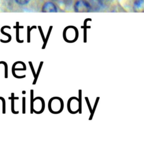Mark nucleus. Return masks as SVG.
<instances>
[{
  "label": "nucleus",
  "instance_id": "0eeeda50",
  "mask_svg": "<svg viewBox=\"0 0 144 161\" xmlns=\"http://www.w3.org/2000/svg\"><path fill=\"white\" fill-rule=\"evenodd\" d=\"M100 98L99 97H98L97 99H96L95 100V104H94V108L92 109V113H90V118H89V120H91L94 116V115L95 113V109H96V108H97V106H98V102H99V100Z\"/></svg>",
  "mask_w": 144,
  "mask_h": 161
},
{
  "label": "nucleus",
  "instance_id": "f3484780",
  "mask_svg": "<svg viewBox=\"0 0 144 161\" xmlns=\"http://www.w3.org/2000/svg\"><path fill=\"white\" fill-rule=\"evenodd\" d=\"M28 64L30 65V67L32 70V74L34 75V77H35V76H36V74H35V70H34V68L33 67V65H32V63L31 61H28Z\"/></svg>",
  "mask_w": 144,
  "mask_h": 161
},
{
  "label": "nucleus",
  "instance_id": "f257e3e1",
  "mask_svg": "<svg viewBox=\"0 0 144 161\" xmlns=\"http://www.w3.org/2000/svg\"><path fill=\"white\" fill-rule=\"evenodd\" d=\"M91 9L90 3L85 0H79L75 5V11L77 13H87Z\"/></svg>",
  "mask_w": 144,
  "mask_h": 161
},
{
  "label": "nucleus",
  "instance_id": "ddd939ff",
  "mask_svg": "<svg viewBox=\"0 0 144 161\" xmlns=\"http://www.w3.org/2000/svg\"><path fill=\"white\" fill-rule=\"evenodd\" d=\"M51 28H52V27L50 28V30H49V32H48V34H47V37H46V38L45 39V42H44L43 46H42V50L45 49V48H46V47L47 42V40H48V39H49V37H50V33H51Z\"/></svg>",
  "mask_w": 144,
  "mask_h": 161
},
{
  "label": "nucleus",
  "instance_id": "6e6552de",
  "mask_svg": "<svg viewBox=\"0 0 144 161\" xmlns=\"http://www.w3.org/2000/svg\"><path fill=\"white\" fill-rule=\"evenodd\" d=\"M34 90H31V113H34Z\"/></svg>",
  "mask_w": 144,
  "mask_h": 161
},
{
  "label": "nucleus",
  "instance_id": "1a4fd4ad",
  "mask_svg": "<svg viewBox=\"0 0 144 161\" xmlns=\"http://www.w3.org/2000/svg\"><path fill=\"white\" fill-rule=\"evenodd\" d=\"M5 27H3V28H2V33L3 35H7V36L8 37V40H6V41H5V40L1 39V40H0V41H1L2 43H8V42H10V41H11V40H12V37H11L10 35L8 34H6V33H5V32H3V29H4Z\"/></svg>",
  "mask_w": 144,
  "mask_h": 161
},
{
  "label": "nucleus",
  "instance_id": "9b49d317",
  "mask_svg": "<svg viewBox=\"0 0 144 161\" xmlns=\"http://www.w3.org/2000/svg\"><path fill=\"white\" fill-rule=\"evenodd\" d=\"M3 64L5 66V77L8 78V65L7 63L5 61H0V64Z\"/></svg>",
  "mask_w": 144,
  "mask_h": 161
},
{
  "label": "nucleus",
  "instance_id": "423d86ee",
  "mask_svg": "<svg viewBox=\"0 0 144 161\" xmlns=\"http://www.w3.org/2000/svg\"><path fill=\"white\" fill-rule=\"evenodd\" d=\"M44 64V62L42 61L40 63V64H39V68H38V70H37V72L36 73V76L35 77H34V82L32 83L33 85H35L37 83V79H38V77H39V74H40V72H41V70L42 69V65Z\"/></svg>",
  "mask_w": 144,
  "mask_h": 161
},
{
  "label": "nucleus",
  "instance_id": "4468645a",
  "mask_svg": "<svg viewBox=\"0 0 144 161\" xmlns=\"http://www.w3.org/2000/svg\"><path fill=\"white\" fill-rule=\"evenodd\" d=\"M0 99L2 101L3 103V114L6 113V101L5 99L3 97H0Z\"/></svg>",
  "mask_w": 144,
  "mask_h": 161
},
{
  "label": "nucleus",
  "instance_id": "a211bd4d",
  "mask_svg": "<svg viewBox=\"0 0 144 161\" xmlns=\"http://www.w3.org/2000/svg\"><path fill=\"white\" fill-rule=\"evenodd\" d=\"M39 29H40V32H41V35H42V39H43V41H44V42H45V38H44V34H43V33H42V30H41V27H39Z\"/></svg>",
  "mask_w": 144,
  "mask_h": 161
},
{
  "label": "nucleus",
  "instance_id": "39448f33",
  "mask_svg": "<svg viewBox=\"0 0 144 161\" xmlns=\"http://www.w3.org/2000/svg\"><path fill=\"white\" fill-rule=\"evenodd\" d=\"M14 95H15V94L13 93H12V96L9 97L8 99L12 100V112L13 114H18L19 112H18V111H15V110L14 105H15V99H18L19 98L18 97H15V96H14Z\"/></svg>",
  "mask_w": 144,
  "mask_h": 161
},
{
  "label": "nucleus",
  "instance_id": "dca6fc26",
  "mask_svg": "<svg viewBox=\"0 0 144 161\" xmlns=\"http://www.w3.org/2000/svg\"><path fill=\"white\" fill-rule=\"evenodd\" d=\"M85 100H86V102H87V105H88V108H89L90 112V113H91L92 112V108L91 105H90V104L89 100V98L86 96V97H85Z\"/></svg>",
  "mask_w": 144,
  "mask_h": 161
},
{
  "label": "nucleus",
  "instance_id": "2eb2a0df",
  "mask_svg": "<svg viewBox=\"0 0 144 161\" xmlns=\"http://www.w3.org/2000/svg\"><path fill=\"white\" fill-rule=\"evenodd\" d=\"M25 102H26V99L25 97H23L22 98V113L23 114H25Z\"/></svg>",
  "mask_w": 144,
  "mask_h": 161
},
{
  "label": "nucleus",
  "instance_id": "6ab92c4d",
  "mask_svg": "<svg viewBox=\"0 0 144 161\" xmlns=\"http://www.w3.org/2000/svg\"><path fill=\"white\" fill-rule=\"evenodd\" d=\"M26 93V91H23V92H22V94L23 95H25Z\"/></svg>",
  "mask_w": 144,
  "mask_h": 161
},
{
  "label": "nucleus",
  "instance_id": "20e7f679",
  "mask_svg": "<svg viewBox=\"0 0 144 161\" xmlns=\"http://www.w3.org/2000/svg\"><path fill=\"white\" fill-rule=\"evenodd\" d=\"M18 64H22V62L21 61H17V62L13 64V66H12V74H13V76L15 78H17V79H23V78H25L26 77V75H23V76H17L15 74V71H16V70H26V69H25L24 67L22 68V69H20V68H15L16 65Z\"/></svg>",
  "mask_w": 144,
  "mask_h": 161
},
{
  "label": "nucleus",
  "instance_id": "f8f14e48",
  "mask_svg": "<svg viewBox=\"0 0 144 161\" xmlns=\"http://www.w3.org/2000/svg\"><path fill=\"white\" fill-rule=\"evenodd\" d=\"M17 4L20 5H25L29 3L31 0H15Z\"/></svg>",
  "mask_w": 144,
  "mask_h": 161
},
{
  "label": "nucleus",
  "instance_id": "9d476101",
  "mask_svg": "<svg viewBox=\"0 0 144 161\" xmlns=\"http://www.w3.org/2000/svg\"><path fill=\"white\" fill-rule=\"evenodd\" d=\"M79 113L80 114L82 113V90H79Z\"/></svg>",
  "mask_w": 144,
  "mask_h": 161
},
{
  "label": "nucleus",
  "instance_id": "f03ea898",
  "mask_svg": "<svg viewBox=\"0 0 144 161\" xmlns=\"http://www.w3.org/2000/svg\"><path fill=\"white\" fill-rule=\"evenodd\" d=\"M42 12L45 13H51L56 12L57 9L55 5L51 2L46 3L42 7Z\"/></svg>",
  "mask_w": 144,
  "mask_h": 161
},
{
  "label": "nucleus",
  "instance_id": "7ed1b4c3",
  "mask_svg": "<svg viewBox=\"0 0 144 161\" xmlns=\"http://www.w3.org/2000/svg\"><path fill=\"white\" fill-rule=\"evenodd\" d=\"M133 9L135 12L144 13V0H135Z\"/></svg>",
  "mask_w": 144,
  "mask_h": 161
}]
</instances>
